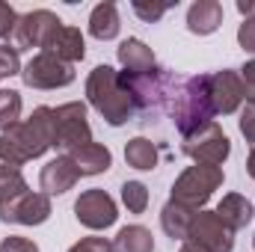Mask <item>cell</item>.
I'll return each mask as SVG.
<instances>
[{
	"instance_id": "19",
	"label": "cell",
	"mask_w": 255,
	"mask_h": 252,
	"mask_svg": "<svg viewBox=\"0 0 255 252\" xmlns=\"http://www.w3.org/2000/svg\"><path fill=\"white\" fill-rule=\"evenodd\" d=\"M71 157H74L80 175H101V172H107V169L113 166V154H110V148L101 145V142H89V145L71 151Z\"/></svg>"
},
{
	"instance_id": "24",
	"label": "cell",
	"mask_w": 255,
	"mask_h": 252,
	"mask_svg": "<svg viewBox=\"0 0 255 252\" xmlns=\"http://www.w3.org/2000/svg\"><path fill=\"white\" fill-rule=\"evenodd\" d=\"M21 122V95L15 89H0V133Z\"/></svg>"
},
{
	"instance_id": "6",
	"label": "cell",
	"mask_w": 255,
	"mask_h": 252,
	"mask_svg": "<svg viewBox=\"0 0 255 252\" xmlns=\"http://www.w3.org/2000/svg\"><path fill=\"white\" fill-rule=\"evenodd\" d=\"M181 148H184L187 157H193L202 166H223L229 160V154H232V142H229V136L223 133V127L217 122L199 127L190 136H184Z\"/></svg>"
},
{
	"instance_id": "37",
	"label": "cell",
	"mask_w": 255,
	"mask_h": 252,
	"mask_svg": "<svg viewBox=\"0 0 255 252\" xmlns=\"http://www.w3.org/2000/svg\"><path fill=\"white\" fill-rule=\"evenodd\" d=\"M253 247H255V238H253Z\"/></svg>"
},
{
	"instance_id": "23",
	"label": "cell",
	"mask_w": 255,
	"mask_h": 252,
	"mask_svg": "<svg viewBox=\"0 0 255 252\" xmlns=\"http://www.w3.org/2000/svg\"><path fill=\"white\" fill-rule=\"evenodd\" d=\"M113 252H154V238L145 226H125L113 241Z\"/></svg>"
},
{
	"instance_id": "33",
	"label": "cell",
	"mask_w": 255,
	"mask_h": 252,
	"mask_svg": "<svg viewBox=\"0 0 255 252\" xmlns=\"http://www.w3.org/2000/svg\"><path fill=\"white\" fill-rule=\"evenodd\" d=\"M241 83H244V89H247V101L255 98V60L244 63V68H241Z\"/></svg>"
},
{
	"instance_id": "11",
	"label": "cell",
	"mask_w": 255,
	"mask_h": 252,
	"mask_svg": "<svg viewBox=\"0 0 255 252\" xmlns=\"http://www.w3.org/2000/svg\"><path fill=\"white\" fill-rule=\"evenodd\" d=\"M211 101H214V113L217 116H229L235 113L244 101H247V89L241 83V74L232 68L214 71L211 74Z\"/></svg>"
},
{
	"instance_id": "28",
	"label": "cell",
	"mask_w": 255,
	"mask_h": 252,
	"mask_svg": "<svg viewBox=\"0 0 255 252\" xmlns=\"http://www.w3.org/2000/svg\"><path fill=\"white\" fill-rule=\"evenodd\" d=\"M18 18H21V15H18L9 3H3V0H0V39H6V36H12V33H15Z\"/></svg>"
},
{
	"instance_id": "21",
	"label": "cell",
	"mask_w": 255,
	"mask_h": 252,
	"mask_svg": "<svg viewBox=\"0 0 255 252\" xmlns=\"http://www.w3.org/2000/svg\"><path fill=\"white\" fill-rule=\"evenodd\" d=\"M193 214L190 208H184V205H178V202H166L163 205V211H160V226H163V232L172 238V241H187V232H190V223H193Z\"/></svg>"
},
{
	"instance_id": "35",
	"label": "cell",
	"mask_w": 255,
	"mask_h": 252,
	"mask_svg": "<svg viewBox=\"0 0 255 252\" xmlns=\"http://www.w3.org/2000/svg\"><path fill=\"white\" fill-rule=\"evenodd\" d=\"M247 172H250V175L255 178V148L250 151V157H247Z\"/></svg>"
},
{
	"instance_id": "20",
	"label": "cell",
	"mask_w": 255,
	"mask_h": 252,
	"mask_svg": "<svg viewBox=\"0 0 255 252\" xmlns=\"http://www.w3.org/2000/svg\"><path fill=\"white\" fill-rule=\"evenodd\" d=\"M119 27H122V21H119L116 3H98V6L92 9V15H89V33H92L98 42L116 39V36H119Z\"/></svg>"
},
{
	"instance_id": "30",
	"label": "cell",
	"mask_w": 255,
	"mask_h": 252,
	"mask_svg": "<svg viewBox=\"0 0 255 252\" xmlns=\"http://www.w3.org/2000/svg\"><path fill=\"white\" fill-rule=\"evenodd\" d=\"M241 133L247 136V142L255 148V98L247 101V110H244V116H241Z\"/></svg>"
},
{
	"instance_id": "13",
	"label": "cell",
	"mask_w": 255,
	"mask_h": 252,
	"mask_svg": "<svg viewBox=\"0 0 255 252\" xmlns=\"http://www.w3.org/2000/svg\"><path fill=\"white\" fill-rule=\"evenodd\" d=\"M42 54H51V57H57V60H63V63H68V65L80 63V60L86 57L83 33H80L77 27H68V24L57 27V30L51 33V39L45 42Z\"/></svg>"
},
{
	"instance_id": "36",
	"label": "cell",
	"mask_w": 255,
	"mask_h": 252,
	"mask_svg": "<svg viewBox=\"0 0 255 252\" xmlns=\"http://www.w3.org/2000/svg\"><path fill=\"white\" fill-rule=\"evenodd\" d=\"M178 252H205V250H202V247H196V244H190V241H184V247H181Z\"/></svg>"
},
{
	"instance_id": "27",
	"label": "cell",
	"mask_w": 255,
	"mask_h": 252,
	"mask_svg": "<svg viewBox=\"0 0 255 252\" xmlns=\"http://www.w3.org/2000/svg\"><path fill=\"white\" fill-rule=\"evenodd\" d=\"M21 74V57H18V48L0 42V80L3 77H15Z\"/></svg>"
},
{
	"instance_id": "3",
	"label": "cell",
	"mask_w": 255,
	"mask_h": 252,
	"mask_svg": "<svg viewBox=\"0 0 255 252\" xmlns=\"http://www.w3.org/2000/svg\"><path fill=\"white\" fill-rule=\"evenodd\" d=\"M86 98L89 104L104 116V122L113 127L125 125L136 116V104L122 83V74L113 65H95L86 77Z\"/></svg>"
},
{
	"instance_id": "7",
	"label": "cell",
	"mask_w": 255,
	"mask_h": 252,
	"mask_svg": "<svg viewBox=\"0 0 255 252\" xmlns=\"http://www.w3.org/2000/svg\"><path fill=\"white\" fill-rule=\"evenodd\" d=\"M21 80L30 89H63L74 80V68L51 54H36L30 63L21 68Z\"/></svg>"
},
{
	"instance_id": "17",
	"label": "cell",
	"mask_w": 255,
	"mask_h": 252,
	"mask_svg": "<svg viewBox=\"0 0 255 252\" xmlns=\"http://www.w3.org/2000/svg\"><path fill=\"white\" fill-rule=\"evenodd\" d=\"M217 217H220L232 232H238V229H247V226L253 223L255 208L250 205L247 196H241V193H229V196L220 199V205H217Z\"/></svg>"
},
{
	"instance_id": "2",
	"label": "cell",
	"mask_w": 255,
	"mask_h": 252,
	"mask_svg": "<svg viewBox=\"0 0 255 252\" xmlns=\"http://www.w3.org/2000/svg\"><path fill=\"white\" fill-rule=\"evenodd\" d=\"M166 110L172 113V122L181 130V136H190L199 127L211 125L214 113V101H211V74H193L172 83Z\"/></svg>"
},
{
	"instance_id": "26",
	"label": "cell",
	"mask_w": 255,
	"mask_h": 252,
	"mask_svg": "<svg viewBox=\"0 0 255 252\" xmlns=\"http://www.w3.org/2000/svg\"><path fill=\"white\" fill-rule=\"evenodd\" d=\"M122 202L130 214H142L148 208V187L139 181H125L122 184Z\"/></svg>"
},
{
	"instance_id": "31",
	"label": "cell",
	"mask_w": 255,
	"mask_h": 252,
	"mask_svg": "<svg viewBox=\"0 0 255 252\" xmlns=\"http://www.w3.org/2000/svg\"><path fill=\"white\" fill-rule=\"evenodd\" d=\"M0 252H39V247H36L33 241L21 238V235H9V238H3Z\"/></svg>"
},
{
	"instance_id": "25",
	"label": "cell",
	"mask_w": 255,
	"mask_h": 252,
	"mask_svg": "<svg viewBox=\"0 0 255 252\" xmlns=\"http://www.w3.org/2000/svg\"><path fill=\"white\" fill-rule=\"evenodd\" d=\"M172 6H178V3H172V0H133L130 3V9L136 12V18H142L145 24H157Z\"/></svg>"
},
{
	"instance_id": "15",
	"label": "cell",
	"mask_w": 255,
	"mask_h": 252,
	"mask_svg": "<svg viewBox=\"0 0 255 252\" xmlns=\"http://www.w3.org/2000/svg\"><path fill=\"white\" fill-rule=\"evenodd\" d=\"M223 24V6L217 0H196L187 9V30L193 36H211Z\"/></svg>"
},
{
	"instance_id": "22",
	"label": "cell",
	"mask_w": 255,
	"mask_h": 252,
	"mask_svg": "<svg viewBox=\"0 0 255 252\" xmlns=\"http://www.w3.org/2000/svg\"><path fill=\"white\" fill-rule=\"evenodd\" d=\"M125 160L128 166H133L139 172H151L157 166V145L145 136H133L125 145Z\"/></svg>"
},
{
	"instance_id": "14",
	"label": "cell",
	"mask_w": 255,
	"mask_h": 252,
	"mask_svg": "<svg viewBox=\"0 0 255 252\" xmlns=\"http://www.w3.org/2000/svg\"><path fill=\"white\" fill-rule=\"evenodd\" d=\"M27 193H30V187L21 175V166L0 160V220L3 223H12V211Z\"/></svg>"
},
{
	"instance_id": "8",
	"label": "cell",
	"mask_w": 255,
	"mask_h": 252,
	"mask_svg": "<svg viewBox=\"0 0 255 252\" xmlns=\"http://www.w3.org/2000/svg\"><path fill=\"white\" fill-rule=\"evenodd\" d=\"M187 241L202 247L205 252H232L235 250V232L217 217V211H199L190 223Z\"/></svg>"
},
{
	"instance_id": "9",
	"label": "cell",
	"mask_w": 255,
	"mask_h": 252,
	"mask_svg": "<svg viewBox=\"0 0 255 252\" xmlns=\"http://www.w3.org/2000/svg\"><path fill=\"white\" fill-rule=\"evenodd\" d=\"M74 217L80 226L92 229V232H101V229H110L116 220H119V211H116V202L107 190H83L74 202Z\"/></svg>"
},
{
	"instance_id": "34",
	"label": "cell",
	"mask_w": 255,
	"mask_h": 252,
	"mask_svg": "<svg viewBox=\"0 0 255 252\" xmlns=\"http://www.w3.org/2000/svg\"><path fill=\"white\" fill-rule=\"evenodd\" d=\"M238 12L244 15V21L255 18V0H238Z\"/></svg>"
},
{
	"instance_id": "12",
	"label": "cell",
	"mask_w": 255,
	"mask_h": 252,
	"mask_svg": "<svg viewBox=\"0 0 255 252\" xmlns=\"http://www.w3.org/2000/svg\"><path fill=\"white\" fill-rule=\"evenodd\" d=\"M77 178H80V169H77L74 157L71 154H60V157H54V160H48L42 166L39 187H42L45 196H63V193H68L77 184Z\"/></svg>"
},
{
	"instance_id": "16",
	"label": "cell",
	"mask_w": 255,
	"mask_h": 252,
	"mask_svg": "<svg viewBox=\"0 0 255 252\" xmlns=\"http://www.w3.org/2000/svg\"><path fill=\"white\" fill-rule=\"evenodd\" d=\"M116 54H119V63H122V68L128 74H148V71L157 68L151 48L142 39H125Z\"/></svg>"
},
{
	"instance_id": "32",
	"label": "cell",
	"mask_w": 255,
	"mask_h": 252,
	"mask_svg": "<svg viewBox=\"0 0 255 252\" xmlns=\"http://www.w3.org/2000/svg\"><path fill=\"white\" fill-rule=\"evenodd\" d=\"M238 42L247 54H255V18H247L241 27H238Z\"/></svg>"
},
{
	"instance_id": "1",
	"label": "cell",
	"mask_w": 255,
	"mask_h": 252,
	"mask_svg": "<svg viewBox=\"0 0 255 252\" xmlns=\"http://www.w3.org/2000/svg\"><path fill=\"white\" fill-rule=\"evenodd\" d=\"M48 148H54V110L51 107H36L30 119L0 133V160L15 163V166H24L27 160L42 157Z\"/></svg>"
},
{
	"instance_id": "10",
	"label": "cell",
	"mask_w": 255,
	"mask_h": 252,
	"mask_svg": "<svg viewBox=\"0 0 255 252\" xmlns=\"http://www.w3.org/2000/svg\"><path fill=\"white\" fill-rule=\"evenodd\" d=\"M57 27H63V21L51 12V9H33V12H27V15H21L18 18V27H15V42H18V48H45V42L51 39V33L57 30Z\"/></svg>"
},
{
	"instance_id": "5",
	"label": "cell",
	"mask_w": 255,
	"mask_h": 252,
	"mask_svg": "<svg viewBox=\"0 0 255 252\" xmlns=\"http://www.w3.org/2000/svg\"><path fill=\"white\" fill-rule=\"evenodd\" d=\"M92 142V130L86 122V104L83 101H68L54 110V148L63 154H71L83 145Z\"/></svg>"
},
{
	"instance_id": "29",
	"label": "cell",
	"mask_w": 255,
	"mask_h": 252,
	"mask_svg": "<svg viewBox=\"0 0 255 252\" xmlns=\"http://www.w3.org/2000/svg\"><path fill=\"white\" fill-rule=\"evenodd\" d=\"M68 252H113V244L107 238H83V241H77Z\"/></svg>"
},
{
	"instance_id": "4",
	"label": "cell",
	"mask_w": 255,
	"mask_h": 252,
	"mask_svg": "<svg viewBox=\"0 0 255 252\" xmlns=\"http://www.w3.org/2000/svg\"><path fill=\"white\" fill-rule=\"evenodd\" d=\"M223 178L226 175H223L220 166H202V163L187 166L172 184V202H178V205L190 208L193 214H199L205 208V202L214 196V190L223 187Z\"/></svg>"
},
{
	"instance_id": "18",
	"label": "cell",
	"mask_w": 255,
	"mask_h": 252,
	"mask_svg": "<svg viewBox=\"0 0 255 252\" xmlns=\"http://www.w3.org/2000/svg\"><path fill=\"white\" fill-rule=\"evenodd\" d=\"M48 217H51V196L45 193H27L12 211V223L21 226H42Z\"/></svg>"
}]
</instances>
